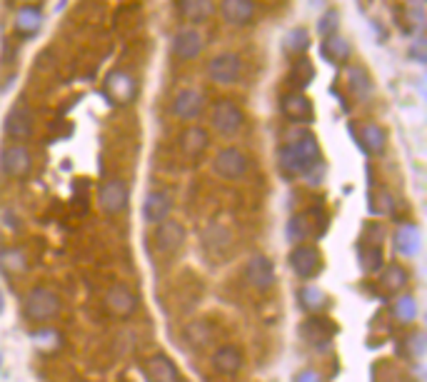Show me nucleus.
Here are the masks:
<instances>
[{
	"mask_svg": "<svg viewBox=\"0 0 427 382\" xmlns=\"http://www.w3.org/2000/svg\"><path fill=\"white\" fill-rule=\"evenodd\" d=\"M26 3H36V0H26Z\"/></svg>",
	"mask_w": 427,
	"mask_h": 382,
	"instance_id": "43",
	"label": "nucleus"
},
{
	"mask_svg": "<svg viewBox=\"0 0 427 382\" xmlns=\"http://www.w3.org/2000/svg\"><path fill=\"white\" fill-rule=\"evenodd\" d=\"M337 23H340L337 13H327V16L320 21V33H322V36H332V33L337 31Z\"/></svg>",
	"mask_w": 427,
	"mask_h": 382,
	"instance_id": "41",
	"label": "nucleus"
},
{
	"mask_svg": "<svg viewBox=\"0 0 427 382\" xmlns=\"http://www.w3.org/2000/svg\"><path fill=\"white\" fill-rule=\"evenodd\" d=\"M332 332H335L332 322L322 315H310L307 320H302V325H300L302 340L312 347H327L332 340Z\"/></svg>",
	"mask_w": 427,
	"mask_h": 382,
	"instance_id": "16",
	"label": "nucleus"
},
{
	"mask_svg": "<svg viewBox=\"0 0 427 382\" xmlns=\"http://www.w3.org/2000/svg\"><path fill=\"white\" fill-rule=\"evenodd\" d=\"M295 382H322V377L315 370H300L295 375Z\"/></svg>",
	"mask_w": 427,
	"mask_h": 382,
	"instance_id": "42",
	"label": "nucleus"
},
{
	"mask_svg": "<svg viewBox=\"0 0 427 382\" xmlns=\"http://www.w3.org/2000/svg\"><path fill=\"white\" fill-rule=\"evenodd\" d=\"M362 145H365L367 153L372 155H382L385 153V143H387V135L385 130H382L377 122H367V125H362Z\"/></svg>",
	"mask_w": 427,
	"mask_h": 382,
	"instance_id": "33",
	"label": "nucleus"
},
{
	"mask_svg": "<svg viewBox=\"0 0 427 382\" xmlns=\"http://www.w3.org/2000/svg\"><path fill=\"white\" fill-rule=\"evenodd\" d=\"M347 85H350L352 95H357L360 100L370 97L372 85H370V78L362 68H347Z\"/></svg>",
	"mask_w": 427,
	"mask_h": 382,
	"instance_id": "36",
	"label": "nucleus"
},
{
	"mask_svg": "<svg viewBox=\"0 0 427 382\" xmlns=\"http://www.w3.org/2000/svg\"><path fill=\"white\" fill-rule=\"evenodd\" d=\"M43 26V13L33 6H23L16 16V31L21 33L23 38H33Z\"/></svg>",
	"mask_w": 427,
	"mask_h": 382,
	"instance_id": "32",
	"label": "nucleus"
},
{
	"mask_svg": "<svg viewBox=\"0 0 427 382\" xmlns=\"http://www.w3.org/2000/svg\"><path fill=\"white\" fill-rule=\"evenodd\" d=\"M210 140L208 133H205L203 127H188L183 135H180V150L190 158H200V155L208 150Z\"/></svg>",
	"mask_w": 427,
	"mask_h": 382,
	"instance_id": "27",
	"label": "nucleus"
},
{
	"mask_svg": "<svg viewBox=\"0 0 427 382\" xmlns=\"http://www.w3.org/2000/svg\"><path fill=\"white\" fill-rule=\"evenodd\" d=\"M290 267L300 280H312V277L320 275L322 270V253L317 245H310V243H302V245H295L290 253Z\"/></svg>",
	"mask_w": 427,
	"mask_h": 382,
	"instance_id": "5",
	"label": "nucleus"
},
{
	"mask_svg": "<svg viewBox=\"0 0 427 382\" xmlns=\"http://www.w3.org/2000/svg\"><path fill=\"white\" fill-rule=\"evenodd\" d=\"M180 16L193 26H200L213 16V0H180Z\"/></svg>",
	"mask_w": 427,
	"mask_h": 382,
	"instance_id": "30",
	"label": "nucleus"
},
{
	"mask_svg": "<svg viewBox=\"0 0 427 382\" xmlns=\"http://www.w3.org/2000/svg\"><path fill=\"white\" fill-rule=\"evenodd\" d=\"M297 300H300V307L307 312V315H320V312L327 307L325 290L317 285H302L300 292H297Z\"/></svg>",
	"mask_w": 427,
	"mask_h": 382,
	"instance_id": "28",
	"label": "nucleus"
},
{
	"mask_svg": "<svg viewBox=\"0 0 427 382\" xmlns=\"http://www.w3.org/2000/svg\"><path fill=\"white\" fill-rule=\"evenodd\" d=\"M210 365H213V370L218 372V375L233 377L243 370V352L235 345H220L218 350L213 352V357H210Z\"/></svg>",
	"mask_w": 427,
	"mask_h": 382,
	"instance_id": "18",
	"label": "nucleus"
},
{
	"mask_svg": "<svg viewBox=\"0 0 427 382\" xmlns=\"http://www.w3.org/2000/svg\"><path fill=\"white\" fill-rule=\"evenodd\" d=\"M6 133L13 143H26L33 135V115L31 107L26 105H16L6 117Z\"/></svg>",
	"mask_w": 427,
	"mask_h": 382,
	"instance_id": "17",
	"label": "nucleus"
},
{
	"mask_svg": "<svg viewBox=\"0 0 427 382\" xmlns=\"http://www.w3.org/2000/svg\"><path fill=\"white\" fill-rule=\"evenodd\" d=\"M322 165L320 143L310 130H297L292 138L280 148V170L288 180L292 178H305L307 173Z\"/></svg>",
	"mask_w": 427,
	"mask_h": 382,
	"instance_id": "1",
	"label": "nucleus"
},
{
	"mask_svg": "<svg viewBox=\"0 0 427 382\" xmlns=\"http://www.w3.org/2000/svg\"><path fill=\"white\" fill-rule=\"evenodd\" d=\"M220 16L228 26H248L255 18L253 0H220Z\"/></svg>",
	"mask_w": 427,
	"mask_h": 382,
	"instance_id": "19",
	"label": "nucleus"
},
{
	"mask_svg": "<svg viewBox=\"0 0 427 382\" xmlns=\"http://www.w3.org/2000/svg\"><path fill=\"white\" fill-rule=\"evenodd\" d=\"M307 46H310V36H307L302 28H295V31H290L288 38H285V48L290 53H302L307 51Z\"/></svg>",
	"mask_w": 427,
	"mask_h": 382,
	"instance_id": "40",
	"label": "nucleus"
},
{
	"mask_svg": "<svg viewBox=\"0 0 427 382\" xmlns=\"http://www.w3.org/2000/svg\"><path fill=\"white\" fill-rule=\"evenodd\" d=\"M33 340H36V345L41 347L43 352H53L60 347V332L58 330H38L36 335H33Z\"/></svg>",
	"mask_w": 427,
	"mask_h": 382,
	"instance_id": "39",
	"label": "nucleus"
},
{
	"mask_svg": "<svg viewBox=\"0 0 427 382\" xmlns=\"http://www.w3.org/2000/svg\"><path fill=\"white\" fill-rule=\"evenodd\" d=\"M360 262H362V267H365L367 272L382 270V248H380V245H367V248L362 250Z\"/></svg>",
	"mask_w": 427,
	"mask_h": 382,
	"instance_id": "38",
	"label": "nucleus"
},
{
	"mask_svg": "<svg viewBox=\"0 0 427 382\" xmlns=\"http://www.w3.org/2000/svg\"><path fill=\"white\" fill-rule=\"evenodd\" d=\"M213 170H215V175H218V178L230 180V183H238V180H243L245 175H248L250 163H248V158H245L243 150L223 148L218 155H215Z\"/></svg>",
	"mask_w": 427,
	"mask_h": 382,
	"instance_id": "7",
	"label": "nucleus"
},
{
	"mask_svg": "<svg viewBox=\"0 0 427 382\" xmlns=\"http://www.w3.org/2000/svg\"><path fill=\"white\" fill-rule=\"evenodd\" d=\"M173 53L180 60H195L203 53V36H200V31H195V28L178 31V36L173 41Z\"/></svg>",
	"mask_w": 427,
	"mask_h": 382,
	"instance_id": "21",
	"label": "nucleus"
},
{
	"mask_svg": "<svg viewBox=\"0 0 427 382\" xmlns=\"http://www.w3.org/2000/svg\"><path fill=\"white\" fill-rule=\"evenodd\" d=\"M243 73V63H240L238 53H220L208 63V75L218 85H235Z\"/></svg>",
	"mask_w": 427,
	"mask_h": 382,
	"instance_id": "10",
	"label": "nucleus"
},
{
	"mask_svg": "<svg viewBox=\"0 0 427 382\" xmlns=\"http://www.w3.org/2000/svg\"><path fill=\"white\" fill-rule=\"evenodd\" d=\"M210 325L208 322H203V320H195V322H190L188 327H185V340H188V345L190 347H195V350H200V347H205L210 342Z\"/></svg>",
	"mask_w": 427,
	"mask_h": 382,
	"instance_id": "37",
	"label": "nucleus"
},
{
	"mask_svg": "<svg viewBox=\"0 0 427 382\" xmlns=\"http://www.w3.org/2000/svg\"><path fill=\"white\" fill-rule=\"evenodd\" d=\"M150 382H180V370L168 355H153L145 365Z\"/></svg>",
	"mask_w": 427,
	"mask_h": 382,
	"instance_id": "23",
	"label": "nucleus"
},
{
	"mask_svg": "<svg viewBox=\"0 0 427 382\" xmlns=\"http://www.w3.org/2000/svg\"><path fill=\"white\" fill-rule=\"evenodd\" d=\"M310 235L317 238V230H315V225H312V213H295L290 220H288V225H285V240L292 245L307 243Z\"/></svg>",
	"mask_w": 427,
	"mask_h": 382,
	"instance_id": "22",
	"label": "nucleus"
},
{
	"mask_svg": "<svg viewBox=\"0 0 427 382\" xmlns=\"http://www.w3.org/2000/svg\"><path fill=\"white\" fill-rule=\"evenodd\" d=\"M185 238H188V230H185L183 223L168 218L165 223L155 225V250L163 255H173L178 253L185 245Z\"/></svg>",
	"mask_w": 427,
	"mask_h": 382,
	"instance_id": "11",
	"label": "nucleus"
},
{
	"mask_svg": "<svg viewBox=\"0 0 427 382\" xmlns=\"http://www.w3.org/2000/svg\"><path fill=\"white\" fill-rule=\"evenodd\" d=\"M0 365H3V357H0Z\"/></svg>",
	"mask_w": 427,
	"mask_h": 382,
	"instance_id": "44",
	"label": "nucleus"
},
{
	"mask_svg": "<svg viewBox=\"0 0 427 382\" xmlns=\"http://www.w3.org/2000/svg\"><path fill=\"white\" fill-rule=\"evenodd\" d=\"M137 95V80L127 70H112L105 78V97L115 105H130Z\"/></svg>",
	"mask_w": 427,
	"mask_h": 382,
	"instance_id": "9",
	"label": "nucleus"
},
{
	"mask_svg": "<svg viewBox=\"0 0 427 382\" xmlns=\"http://www.w3.org/2000/svg\"><path fill=\"white\" fill-rule=\"evenodd\" d=\"M173 213V195L168 190H153L142 200V220L145 225H160Z\"/></svg>",
	"mask_w": 427,
	"mask_h": 382,
	"instance_id": "14",
	"label": "nucleus"
},
{
	"mask_svg": "<svg viewBox=\"0 0 427 382\" xmlns=\"http://www.w3.org/2000/svg\"><path fill=\"white\" fill-rule=\"evenodd\" d=\"M280 110L295 125H307L315 117V110H312V102L307 100V95H302V90H288L283 97H280Z\"/></svg>",
	"mask_w": 427,
	"mask_h": 382,
	"instance_id": "12",
	"label": "nucleus"
},
{
	"mask_svg": "<svg viewBox=\"0 0 427 382\" xmlns=\"http://www.w3.org/2000/svg\"><path fill=\"white\" fill-rule=\"evenodd\" d=\"M322 55H325L332 65H342V63H347V58H350V43L342 36H337V33L325 36V41H322Z\"/></svg>",
	"mask_w": 427,
	"mask_h": 382,
	"instance_id": "31",
	"label": "nucleus"
},
{
	"mask_svg": "<svg viewBox=\"0 0 427 382\" xmlns=\"http://www.w3.org/2000/svg\"><path fill=\"white\" fill-rule=\"evenodd\" d=\"M210 122H213V130L218 135H223V138H235V135L243 130L245 115L238 102L228 100V97H220L213 105V110H210Z\"/></svg>",
	"mask_w": 427,
	"mask_h": 382,
	"instance_id": "3",
	"label": "nucleus"
},
{
	"mask_svg": "<svg viewBox=\"0 0 427 382\" xmlns=\"http://www.w3.org/2000/svg\"><path fill=\"white\" fill-rule=\"evenodd\" d=\"M0 267L8 272V275H23L28 270V255L26 248L16 245V248H6L0 253Z\"/></svg>",
	"mask_w": 427,
	"mask_h": 382,
	"instance_id": "29",
	"label": "nucleus"
},
{
	"mask_svg": "<svg viewBox=\"0 0 427 382\" xmlns=\"http://www.w3.org/2000/svg\"><path fill=\"white\" fill-rule=\"evenodd\" d=\"M392 248H395V253L400 255V258H407V260L417 258V255H420V250H422V230H420V225L402 223L400 228L392 233Z\"/></svg>",
	"mask_w": 427,
	"mask_h": 382,
	"instance_id": "13",
	"label": "nucleus"
},
{
	"mask_svg": "<svg viewBox=\"0 0 427 382\" xmlns=\"http://www.w3.org/2000/svg\"><path fill=\"white\" fill-rule=\"evenodd\" d=\"M410 282V272L407 267H402L400 262H390V265H382L380 272V287L390 295H400L402 290Z\"/></svg>",
	"mask_w": 427,
	"mask_h": 382,
	"instance_id": "25",
	"label": "nucleus"
},
{
	"mask_svg": "<svg viewBox=\"0 0 427 382\" xmlns=\"http://www.w3.org/2000/svg\"><path fill=\"white\" fill-rule=\"evenodd\" d=\"M417 315H420V305H417L415 295L400 292V295L395 297V302H392V317H395V322H400V325H412V322L417 320Z\"/></svg>",
	"mask_w": 427,
	"mask_h": 382,
	"instance_id": "26",
	"label": "nucleus"
},
{
	"mask_svg": "<svg viewBox=\"0 0 427 382\" xmlns=\"http://www.w3.org/2000/svg\"><path fill=\"white\" fill-rule=\"evenodd\" d=\"M312 75H315V68L307 60V55H300L290 68V85L292 90H305L312 83Z\"/></svg>",
	"mask_w": 427,
	"mask_h": 382,
	"instance_id": "34",
	"label": "nucleus"
},
{
	"mask_svg": "<svg viewBox=\"0 0 427 382\" xmlns=\"http://www.w3.org/2000/svg\"><path fill=\"white\" fill-rule=\"evenodd\" d=\"M63 310L60 295L46 285H36L28 290L26 300H23V317L33 325H48V322L58 320Z\"/></svg>",
	"mask_w": 427,
	"mask_h": 382,
	"instance_id": "2",
	"label": "nucleus"
},
{
	"mask_svg": "<svg viewBox=\"0 0 427 382\" xmlns=\"http://www.w3.org/2000/svg\"><path fill=\"white\" fill-rule=\"evenodd\" d=\"M173 112L180 120H195L203 112V95L195 87H183L173 100Z\"/></svg>",
	"mask_w": 427,
	"mask_h": 382,
	"instance_id": "20",
	"label": "nucleus"
},
{
	"mask_svg": "<svg viewBox=\"0 0 427 382\" xmlns=\"http://www.w3.org/2000/svg\"><path fill=\"white\" fill-rule=\"evenodd\" d=\"M127 200H130V188L120 178L105 180L97 190V203H100L102 213L107 215H120L127 208Z\"/></svg>",
	"mask_w": 427,
	"mask_h": 382,
	"instance_id": "8",
	"label": "nucleus"
},
{
	"mask_svg": "<svg viewBox=\"0 0 427 382\" xmlns=\"http://www.w3.org/2000/svg\"><path fill=\"white\" fill-rule=\"evenodd\" d=\"M105 307L115 317H130L137 310V295L130 285L125 282H115L105 295Z\"/></svg>",
	"mask_w": 427,
	"mask_h": 382,
	"instance_id": "15",
	"label": "nucleus"
},
{
	"mask_svg": "<svg viewBox=\"0 0 427 382\" xmlns=\"http://www.w3.org/2000/svg\"><path fill=\"white\" fill-rule=\"evenodd\" d=\"M275 280H278V272H275V262L270 260L268 255H250L248 262H245V282L250 287H255V290L265 292L275 285Z\"/></svg>",
	"mask_w": 427,
	"mask_h": 382,
	"instance_id": "6",
	"label": "nucleus"
},
{
	"mask_svg": "<svg viewBox=\"0 0 427 382\" xmlns=\"http://www.w3.org/2000/svg\"><path fill=\"white\" fill-rule=\"evenodd\" d=\"M427 352V340H425V332L415 330L410 335L402 337L400 342V357H407V360H422Z\"/></svg>",
	"mask_w": 427,
	"mask_h": 382,
	"instance_id": "35",
	"label": "nucleus"
},
{
	"mask_svg": "<svg viewBox=\"0 0 427 382\" xmlns=\"http://www.w3.org/2000/svg\"><path fill=\"white\" fill-rule=\"evenodd\" d=\"M0 170L13 180H26L33 170V153L28 145L13 143L6 145L0 153Z\"/></svg>",
	"mask_w": 427,
	"mask_h": 382,
	"instance_id": "4",
	"label": "nucleus"
},
{
	"mask_svg": "<svg viewBox=\"0 0 427 382\" xmlns=\"http://www.w3.org/2000/svg\"><path fill=\"white\" fill-rule=\"evenodd\" d=\"M230 245H233V238H230V230L223 228V225H210L203 235V248L208 255L213 258H225L230 253Z\"/></svg>",
	"mask_w": 427,
	"mask_h": 382,
	"instance_id": "24",
	"label": "nucleus"
}]
</instances>
